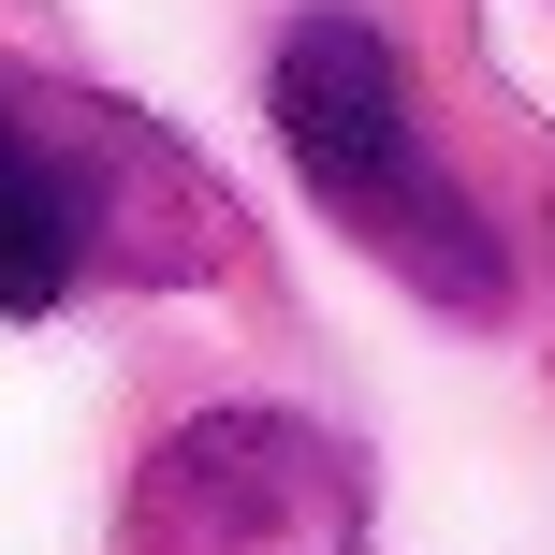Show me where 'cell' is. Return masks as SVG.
Segmentation results:
<instances>
[{
	"label": "cell",
	"instance_id": "obj_3",
	"mask_svg": "<svg viewBox=\"0 0 555 555\" xmlns=\"http://www.w3.org/2000/svg\"><path fill=\"white\" fill-rule=\"evenodd\" d=\"M132 191L205 205V176L176 146H146L132 117L0 88V307H59L88 263H132Z\"/></svg>",
	"mask_w": 555,
	"mask_h": 555
},
{
	"label": "cell",
	"instance_id": "obj_2",
	"mask_svg": "<svg viewBox=\"0 0 555 555\" xmlns=\"http://www.w3.org/2000/svg\"><path fill=\"white\" fill-rule=\"evenodd\" d=\"M117 555H365V482L293 410H205L146 453Z\"/></svg>",
	"mask_w": 555,
	"mask_h": 555
},
{
	"label": "cell",
	"instance_id": "obj_1",
	"mask_svg": "<svg viewBox=\"0 0 555 555\" xmlns=\"http://www.w3.org/2000/svg\"><path fill=\"white\" fill-rule=\"evenodd\" d=\"M278 146H293V176L410 278V293H439L453 322H482V307L512 293L498 234L468 220V191H453L439 146H424L410 59H395L365 15H307L293 44H278Z\"/></svg>",
	"mask_w": 555,
	"mask_h": 555
}]
</instances>
